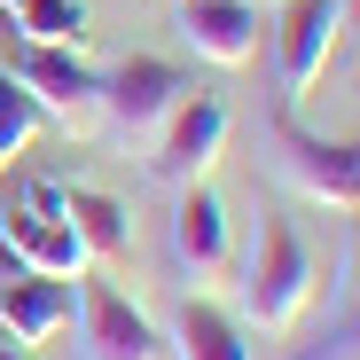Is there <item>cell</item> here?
Listing matches in <instances>:
<instances>
[{
    "instance_id": "1",
    "label": "cell",
    "mask_w": 360,
    "mask_h": 360,
    "mask_svg": "<svg viewBox=\"0 0 360 360\" xmlns=\"http://www.w3.org/2000/svg\"><path fill=\"white\" fill-rule=\"evenodd\" d=\"M243 321L259 329H297V314L314 306V290H321V266L306 251V235H297L290 219H259L251 235V259H243Z\"/></svg>"
},
{
    "instance_id": "2",
    "label": "cell",
    "mask_w": 360,
    "mask_h": 360,
    "mask_svg": "<svg viewBox=\"0 0 360 360\" xmlns=\"http://www.w3.org/2000/svg\"><path fill=\"white\" fill-rule=\"evenodd\" d=\"M0 71H8V79L39 102L47 126L94 134V117H102V71L86 63V55H71V47H39V39L8 32V39H0Z\"/></svg>"
},
{
    "instance_id": "3",
    "label": "cell",
    "mask_w": 360,
    "mask_h": 360,
    "mask_svg": "<svg viewBox=\"0 0 360 360\" xmlns=\"http://www.w3.org/2000/svg\"><path fill=\"white\" fill-rule=\"evenodd\" d=\"M219 149H227V102L188 86L180 110L165 117L157 141H149V180H165V188H196V180H212Z\"/></svg>"
},
{
    "instance_id": "4",
    "label": "cell",
    "mask_w": 360,
    "mask_h": 360,
    "mask_svg": "<svg viewBox=\"0 0 360 360\" xmlns=\"http://www.w3.org/2000/svg\"><path fill=\"white\" fill-rule=\"evenodd\" d=\"M180 94H188V79H180L165 55H134V63H117L102 79V117L126 141H157V126L180 110Z\"/></svg>"
},
{
    "instance_id": "5",
    "label": "cell",
    "mask_w": 360,
    "mask_h": 360,
    "mask_svg": "<svg viewBox=\"0 0 360 360\" xmlns=\"http://www.w3.org/2000/svg\"><path fill=\"white\" fill-rule=\"evenodd\" d=\"M172 196H180L172 204V259H180V274H188L196 290L227 282V266H235V219H227L219 188L196 180V188H172Z\"/></svg>"
},
{
    "instance_id": "6",
    "label": "cell",
    "mask_w": 360,
    "mask_h": 360,
    "mask_svg": "<svg viewBox=\"0 0 360 360\" xmlns=\"http://www.w3.org/2000/svg\"><path fill=\"white\" fill-rule=\"evenodd\" d=\"M79 337H86V360H165V329L126 290H110L94 274H79Z\"/></svg>"
},
{
    "instance_id": "7",
    "label": "cell",
    "mask_w": 360,
    "mask_h": 360,
    "mask_svg": "<svg viewBox=\"0 0 360 360\" xmlns=\"http://www.w3.org/2000/svg\"><path fill=\"white\" fill-rule=\"evenodd\" d=\"M345 39L337 24V0H282V32H274V79H282V110L306 102L321 86V63L329 47Z\"/></svg>"
},
{
    "instance_id": "8",
    "label": "cell",
    "mask_w": 360,
    "mask_h": 360,
    "mask_svg": "<svg viewBox=\"0 0 360 360\" xmlns=\"http://www.w3.org/2000/svg\"><path fill=\"white\" fill-rule=\"evenodd\" d=\"M0 251H8L24 274H86V243H79V227L63 212H32V204H0Z\"/></svg>"
},
{
    "instance_id": "9",
    "label": "cell",
    "mask_w": 360,
    "mask_h": 360,
    "mask_svg": "<svg viewBox=\"0 0 360 360\" xmlns=\"http://www.w3.org/2000/svg\"><path fill=\"white\" fill-rule=\"evenodd\" d=\"M274 149H282V180H290L297 196H314V204H329V212H352V204H360V180H352V141L297 134L290 117H282Z\"/></svg>"
},
{
    "instance_id": "10",
    "label": "cell",
    "mask_w": 360,
    "mask_h": 360,
    "mask_svg": "<svg viewBox=\"0 0 360 360\" xmlns=\"http://www.w3.org/2000/svg\"><path fill=\"white\" fill-rule=\"evenodd\" d=\"M180 8V39H188L204 63L243 71L259 55V0H172Z\"/></svg>"
},
{
    "instance_id": "11",
    "label": "cell",
    "mask_w": 360,
    "mask_h": 360,
    "mask_svg": "<svg viewBox=\"0 0 360 360\" xmlns=\"http://www.w3.org/2000/svg\"><path fill=\"white\" fill-rule=\"evenodd\" d=\"M79 314V282L71 274H16L0 282V329H8V345H47L55 329H71Z\"/></svg>"
},
{
    "instance_id": "12",
    "label": "cell",
    "mask_w": 360,
    "mask_h": 360,
    "mask_svg": "<svg viewBox=\"0 0 360 360\" xmlns=\"http://www.w3.org/2000/svg\"><path fill=\"white\" fill-rule=\"evenodd\" d=\"M165 360H251V329L243 314H227L219 297H180V314L165 329Z\"/></svg>"
},
{
    "instance_id": "13",
    "label": "cell",
    "mask_w": 360,
    "mask_h": 360,
    "mask_svg": "<svg viewBox=\"0 0 360 360\" xmlns=\"http://www.w3.org/2000/svg\"><path fill=\"white\" fill-rule=\"evenodd\" d=\"M290 360H360V204H352L345 259H337V306H329V321L297 345Z\"/></svg>"
},
{
    "instance_id": "14",
    "label": "cell",
    "mask_w": 360,
    "mask_h": 360,
    "mask_svg": "<svg viewBox=\"0 0 360 360\" xmlns=\"http://www.w3.org/2000/svg\"><path fill=\"white\" fill-rule=\"evenodd\" d=\"M63 219L79 227L86 259H126V251H134V219H126V204L102 196V188H63Z\"/></svg>"
},
{
    "instance_id": "15",
    "label": "cell",
    "mask_w": 360,
    "mask_h": 360,
    "mask_svg": "<svg viewBox=\"0 0 360 360\" xmlns=\"http://www.w3.org/2000/svg\"><path fill=\"white\" fill-rule=\"evenodd\" d=\"M0 16H8V32H24V39H39V47H71V55L94 47L86 0H16V8H0Z\"/></svg>"
},
{
    "instance_id": "16",
    "label": "cell",
    "mask_w": 360,
    "mask_h": 360,
    "mask_svg": "<svg viewBox=\"0 0 360 360\" xmlns=\"http://www.w3.org/2000/svg\"><path fill=\"white\" fill-rule=\"evenodd\" d=\"M39 126H47V117H39V102H32L8 71H0V172H8V165L32 149V134H39Z\"/></svg>"
},
{
    "instance_id": "17",
    "label": "cell",
    "mask_w": 360,
    "mask_h": 360,
    "mask_svg": "<svg viewBox=\"0 0 360 360\" xmlns=\"http://www.w3.org/2000/svg\"><path fill=\"white\" fill-rule=\"evenodd\" d=\"M337 24H345V32L360 39V0H337Z\"/></svg>"
},
{
    "instance_id": "18",
    "label": "cell",
    "mask_w": 360,
    "mask_h": 360,
    "mask_svg": "<svg viewBox=\"0 0 360 360\" xmlns=\"http://www.w3.org/2000/svg\"><path fill=\"white\" fill-rule=\"evenodd\" d=\"M0 360H32V352H24V345H0Z\"/></svg>"
},
{
    "instance_id": "19",
    "label": "cell",
    "mask_w": 360,
    "mask_h": 360,
    "mask_svg": "<svg viewBox=\"0 0 360 360\" xmlns=\"http://www.w3.org/2000/svg\"><path fill=\"white\" fill-rule=\"evenodd\" d=\"M352 180H360V141H352Z\"/></svg>"
}]
</instances>
